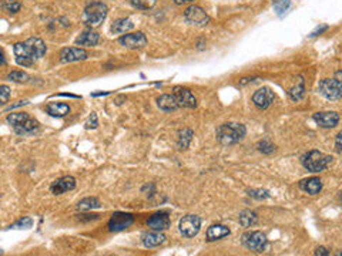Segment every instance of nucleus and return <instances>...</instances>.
I'll return each instance as SVG.
<instances>
[{
    "instance_id": "f257e3e1",
    "label": "nucleus",
    "mask_w": 342,
    "mask_h": 256,
    "mask_svg": "<svg viewBox=\"0 0 342 256\" xmlns=\"http://www.w3.org/2000/svg\"><path fill=\"white\" fill-rule=\"evenodd\" d=\"M47 51L44 41L39 37H30L26 41L16 43L13 47V53L16 56V63L23 67H30L34 61L40 60Z\"/></svg>"
},
{
    "instance_id": "f03ea898",
    "label": "nucleus",
    "mask_w": 342,
    "mask_h": 256,
    "mask_svg": "<svg viewBox=\"0 0 342 256\" xmlns=\"http://www.w3.org/2000/svg\"><path fill=\"white\" fill-rule=\"evenodd\" d=\"M245 134H247L245 127L238 123H225V124H221L215 131L217 141L221 145H234V144L240 142L242 138L245 137Z\"/></svg>"
},
{
    "instance_id": "7ed1b4c3",
    "label": "nucleus",
    "mask_w": 342,
    "mask_h": 256,
    "mask_svg": "<svg viewBox=\"0 0 342 256\" xmlns=\"http://www.w3.org/2000/svg\"><path fill=\"white\" fill-rule=\"evenodd\" d=\"M7 123L10 124L17 135H33L39 129V123L31 119L27 113H11L7 116Z\"/></svg>"
},
{
    "instance_id": "20e7f679",
    "label": "nucleus",
    "mask_w": 342,
    "mask_h": 256,
    "mask_svg": "<svg viewBox=\"0 0 342 256\" xmlns=\"http://www.w3.org/2000/svg\"><path fill=\"white\" fill-rule=\"evenodd\" d=\"M332 159L334 158L331 155H327L321 151L312 149L310 152H307L305 155H302L301 162L305 169H308L310 172H321L331 165Z\"/></svg>"
},
{
    "instance_id": "39448f33",
    "label": "nucleus",
    "mask_w": 342,
    "mask_h": 256,
    "mask_svg": "<svg viewBox=\"0 0 342 256\" xmlns=\"http://www.w3.org/2000/svg\"><path fill=\"white\" fill-rule=\"evenodd\" d=\"M107 13H109V7H107L106 3H103V1H93L90 4H87L86 9H84L83 23L87 24V26H90V27L99 26V24H101L106 20Z\"/></svg>"
},
{
    "instance_id": "423d86ee",
    "label": "nucleus",
    "mask_w": 342,
    "mask_h": 256,
    "mask_svg": "<svg viewBox=\"0 0 342 256\" xmlns=\"http://www.w3.org/2000/svg\"><path fill=\"white\" fill-rule=\"evenodd\" d=\"M241 242L248 251L261 254V252H264L265 247H267L268 241H267V237L260 231H251V232H245L242 235Z\"/></svg>"
},
{
    "instance_id": "0eeeda50",
    "label": "nucleus",
    "mask_w": 342,
    "mask_h": 256,
    "mask_svg": "<svg viewBox=\"0 0 342 256\" xmlns=\"http://www.w3.org/2000/svg\"><path fill=\"white\" fill-rule=\"evenodd\" d=\"M318 91L327 100L337 101L341 99L342 94V84L340 80L337 79H324L318 84Z\"/></svg>"
},
{
    "instance_id": "6e6552de",
    "label": "nucleus",
    "mask_w": 342,
    "mask_h": 256,
    "mask_svg": "<svg viewBox=\"0 0 342 256\" xmlns=\"http://www.w3.org/2000/svg\"><path fill=\"white\" fill-rule=\"evenodd\" d=\"M184 19L194 26H207L210 23V16L207 11L197 4H191L184 10Z\"/></svg>"
},
{
    "instance_id": "1a4fd4ad",
    "label": "nucleus",
    "mask_w": 342,
    "mask_h": 256,
    "mask_svg": "<svg viewBox=\"0 0 342 256\" xmlns=\"http://www.w3.org/2000/svg\"><path fill=\"white\" fill-rule=\"evenodd\" d=\"M178 228H180L182 237L194 238L195 235H198V232L201 229V218L197 215H185L180 221Z\"/></svg>"
},
{
    "instance_id": "9d476101",
    "label": "nucleus",
    "mask_w": 342,
    "mask_h": 256,
    "mask_svg": "<svg viewBox=\"0 0 342 256\" xmlns=\"http://www.w3.org/2000/svg\"><path fill=\"white\" fill-rule=\"evenodd\" d=\"M119 43L123 47H127V49H143L147 44V37H146V34L143 31L129 33V34L126 33L119 39Z\"/></svg>"
},
{
    "instance_id": "9b49d317",
    "label": "nucleus",
    "mask_w": 342,
    "mask_h": 256,
    "mask_svg": "<svg viewBox=\"0 0 342 256\" xmlns=\"http://www.w3.org/2000/svg\"><path fill=\"white\" fill-rule=\"evenodd\" d=\"M134 222V217L126 212H116L109 221V229L111 232H120L127 228H130Z\"/></svg>"
},
{
    "instance_id": "f8f14e48",
    "label": "nucleus",
    "mask_w": 342,
    "mask_h": 256,
    "mask_svg": "<svg viewBox=\"0 0 342 256\" xmlns=\"http://www.w3.org/2000/svg\"><path fill=\"white\" fill-rule=\"evenodd\" d=\"M172 96H174V99L177 101L178 107H184V109H194V107H197V99L194 97L191 90L185 89V87H175Z\"/></svg>"
},
{
    "instance_id": "ddd939ff",
    "label": "nucleus",
    "mask_w": 342,
    "mask_h": 256,
    "mask_svg": "<svg viewBox=\"0 0 342 256\" xmlns=\"http://www.w3.org/2000/svg\"><path fill=\"white\" fill-rule=\"evenodd\" d=\"M275 100V94L271 89L268 87H262V89L257 90L252 96V103L258 107L260 110H267Z\"/></svg>"
},
{
    "instance_id": "4468645a",
    "label": "nucleus",
    "mask_w": 342,
    "mask_h": 256,
    "mask_svg": "<svg viewBox=\"0 0 342 256\" xmlns=\"http://www.w3.org/2000/svg\"><path fill=\"white\" fill-rule=\"evenodd\" d=\"M314 121L322 128H334L340 123V114L335 111H322L314 114Z\"/></svg>"
},
{
    "instance_id": "2eb2a0df",
    "label": "nucleus",
    "mask_w": 342,
    "mask_h": 256,
    "mask_svg": "<svg viewBox=\"0 0 342 256\" xmlns=\"http://www.w3.org/2000/svg\"><path fill=\"white\" fill-rule=\"evenodd\" d=\"M87 51L81 47H66L60 51L59 57L61 63H74V61H83L87 59Z\"/></svg>"
},
{
    "instance_id": "dca6fc26",
    "label": "nucleus",
    "mask_w": 342,
    "mask_h": 256,
    "mask_svg": "<svg viewBox=\"0 0 342 256\" xmlns=\"http://www.w3.org/2000/svg\"><path fill=\"white\" fill-rule=\"evenodd\" d=\"M74 188H76V179L70 175H66V177H61L56 179L54 182H51L50 192L54 195H61L64 192L73 191Z\"/></svg>"
},
{
    "instance_id": "f3484780",
    "label": "nucleus",
    "mask_w": 342,
    "mask_h": 256,
    "mask_svg": "<svg viewBox=\"0 0 342 256\" xmlns=\"http://www.w3.org/2000/svg\"><path fill=\"white\" fill-rule=\"evenodd\" d=\"M147 225L153 231H166L169 229L171 225L170 217L167 212H157V214H153L149 221H147Z\"/></svg>"
},
{
    "instance_id": "a211bd4d",
    "label": "nucleus",
    "mask_w": 342,
    "mask_h": 256,
    "mask_svg": "<svg viewBox=\"0 0 342 256\" xmlns=\"http://www.w3.org/2000/svg\"><path fill=\"white\" fill-rule=\"evenodd\" d=\"M100 40V36L96 30L86 29L83 33H80V36L76 39V44L77 46H84V47H94Z\"/></svg>"
},
{
    "instance_id": "6ab92c4d",
    "label": "nucleus",
    "mask_w": 342,
    "mask_h": 256,
    "mask_svg": "<svg viewBox=\"0 0 342 256\" xmlns=\"http://www.w3.org/2000/svg\"><path fill=\"white\" fill-rule=\"evenodd\" d=\"M300 188L304 192H307L310 195H317V194H320V191L322 189V182L320 178L312 177L308 178V179H302L300 182Z\"/></svg>"
},
{
    "instance_id": "aec40b11",
    "label": "nucleus",
    "mask_w": 342,
    "mask_h": 256,
    "mask_svg": "<svg viewBox=\"0 0 342 256\" xmlns=\"http://www.w3.org/2000/svg\"><path fill=\"white\" fill-rule=\"evenodd\" d=\"M230 235V229L224 225H211V227L207 229V241L208 242H214V241H218L221 238H225Z\"/></svg>"
},
{
    "instance_id": "412c9836",
    "label": "nucleus",
    "mask_w": 342,
    "mask_h": 256,
    "mask_svg": "<svg viewBox=\"0 0 342 256\" xmlns=\"http://www.w3.org/2000/svg\"><path fill=\"white\" fill-rule=\"evenodd\" d=\"M164 242H166V237L161 234V231H153L143 237V244L146 248L160 247Z\"/></svg>"
},
{
    "instance_id": "4be33fe9",
    "label": "nucleus",
    "mask_w": 342,
    "mask_h": 256,
    "mask_svg": "<svg viewBox=\"0 0 342 256\" xmlns=\"http://www.w3.org/2000/svg\"><path fill=\"white\" fill-rule=\"evenodd\" d=\"M46 111L47 114H50L51 117H66L70 113V107L69 104L64 103H49L46 106Z\"/></svg>"
},
{
    "instance_id": "5701e85b",
    "label": "nucleus",
    "mask_w": 342,
    "mask_h": 256,
    "mask_svg": "<svg viewBox=\"0 0 342 256\" xmlns=\"http://www.w3.org/2000/svg\"><path fill=\"white\" fill-rule=\"evenodd\" d=\"M157 106H159V109L163 110V111H167V113L180 109L172 94H163V96H160L157 99Z\"/></svg>"
},
{
    "instance_id": "b1692460",
    "label": "nucleus",
    "mask_w": 342,
    "mask_h": 256,
    "mask_svg": "<svg viewBox=\"0 0 342 256\" xmlns=\"http://www.w3.org/2000/svg\"><path fill=\"white\" fill-rule=\"evenodd\" d=\"M134 27V23L130 19H117L113 24H111V33L113 34H123L127 33Z\"/></svg>"
},
{
    "instance_id": "393cba45",
    "label": "nucleus",
    "mask_w": 342,
    "mask_h": 256,
    "mask_svg": "<svg viewBox=\"0 0 342 256\" xmlns=\"http://www.w3.org/2000/svg\"><path fill=\"white\" fill-rule=\"evenodd\" d=\"M238 222H240V225H241V227H244V228L254 227V225L258 222V217H257V214H255V212H252V211H248V209H245V211L240 212Z\"/></svg>"
},
{
    "instance_id": "a878e982",
    "label": "nucleus",
    "mask_w": 342,
    "mask_h": 256,
    "mask_svg": "<svg viewBox=\"0 0 342 256\" xmlns=\"http://www.w3.org/2000/svg\"><path fill=\"white\" fill-rule=\"evenodd\" d=\"M100 201L97 199V198L94 197H89V198H84V199H81L80 202L77 204V209L79 211H83V212H86V211H91V209H97V208H100Z\"/></svg>"
},
{
    "instance_id": "bb28decb",
    "label": "nucleus",
    "mask_w": 342,
    "mask_h": 256,
    "mask_svg": "<svg viewBox=\"0 0 342 256\" xmlns=\"http://www.w3.org/2000/svg\"><path fill=\"white\" fill-rule=\"evenodd\" d=\"M304 91H305V87H304V80L302 77H298V81L295 83V86L290 89L288 94L294 101H298L304 97Z\"/></svg>"
},
{
    "instance_id": "cd10ccee",
    "label": "nucleus",
    "mask_w": 342,
    "mask_h": 256,
    "mask_svg": "<svg viewBox=\"0 0 342 256\" xmlns=\"http://www.w3.org/2000/svg\"><path fill=\"white\" fill-rule=\"evenodd\" d=\"M192 131L191 129H188V128H184V129H181L180 132H178V147H180V149H185V148H188V145H190V142H191L192 139Z\"/></svg>"
},
{
    "instance_id": "c85d7f7f",
    "label": "nucleus",
    "mask_w": 342,
    "mask_h": 256,
    "mask_svg": "<svg viewBox=\"0 0 342 256\" xmlns=\"http://www.w3.org/2000/svg\"><path fill=\"white\" fill-rule=\"evenodd\" d=\"M0 6L6 13H10V14L11 13H17L21 9V3L17 0H1Z\"/></svg>"
},
{
    "instance_id": "c756f323",
    "label": "nucleus",
    "mask_w": 342,
    "mask_h": 256,
    "mask_svg": "<svg viewBox=\"0 0 342 256\" xmlns=\"http://www.w3.org/2000/svg\"><path fill=\"white\" fill-rule=\"evenodd\" d=\"M131 6L139 10H150L156 6V0H129Z\"/></svg>"
},
{
    "instance_id": "7c9ffc66",
    "label": "nucleus",
    "mask_w": 342,
    "mask_h": 256,
    "mask_svg": "<svg viewBox=\"0 0 342 256\" xmlns=\"http://www.w3.org/2000/svg\"><path fill=\"white\" fill-rule=\"evenodd\" d=\"M272 6H274V10L277 11V14H278V16H282L287 10L290 9L291 1H290V0H274V1H272Z\"/></svg>"
},
{
    "instance_id": "2f4dec72",
    "label": "nucleus",
    "mask_w": 342,
    "mask_h": 256,
    "mask_svg": "<svg viewBox=\"0 0 342 256\" xmlns=\"http://www.w3.org/2000/svg\"><path fill=\"white\" fill-rule=\"evenodd\" d=\"M7 79L10 80V81H14V83H27L29 81V74L27 73H24V71H11L10 74L7 76Z\"/></svg>"
},
{
    "instance_id": "473e14b6",
    "label": "nucleus",
    "mask_w": 342,
    "mask_h": 256,
    "mask_svg": "<svg viewBox=\"0 0 342 256\" xmlns=\"http://www.w3.org/2000/svg\"><path fill=\"white\" fill-rule=\"evenodd\" d=\"M257 148H258V151H261L262 154H272V152H275V145L272 144L271 141H268V139L260 141Z\"/></svg>"
},
{
    "instance_id": "72a5a7b5",
    "label": "nucleus",
    "mask_w": 342,
    "mask_h": 256,
    "mask_svg": "<svg viewBox=\"0 0 342 256\" xmlns=\"http://www.w3.org/2000/svg\"><path fill=\"white\" fill-rule=\"evenodd\" d=\"M33 225V219L31 218H23L20 221H17L16 224H13L10 228H14V229H29Z\"/></svg>"
},
{
    "instance_id": "f704fd0d",
    "label": "nucleus",
    "mask_w": 342,
    "mask_h": 256,
    "mask_svg": "<svg viewBox=\"0 0 342 256\" xmlns=\"http://www.w3.org/2000/svg\"><path fill=\"white\" fill-rule=\"evenodd\" d=\"M248 195L255 199H267V198H270V192L265 189H251V191H248Z\"/></svg>"
},
{
    "instance_id": "c9c22d12",
    "label": "nucleus",
    "mask_w": 342,
    "mask_h": 256,
    "mask_svg": "<svg viewBox=\"0 0 342 256\" xmlns=\"http://www.w3.org/2000/svg\"><path fill=\"white\" fill-rule=\"evenodd\" d=\"M10 99V87L9 86H0V106L6 104Z\"/></svg>"
},
{
    "instance_id": "e433bc0d",
    "label": "nucleus",
    "mask_w": 342,
    "mask_h": 256,
    "mask_svg": "<svg viewBox=\"0 0 342 256\" xmlns=\"http://www.w3.org/2000/svg\"><path fill=\"white\" fill-rule=\"evenodd\" d=\"M97 126H99V123H97V116H96V113H91V116L89 117V120H87V123H86V128L90 129V128H96Z\"/></svg>"
},
{
    "instance_id": "4c0bfd02",
    "label": "nucleus",
    "mask_w": 342,
    "mask_h": 256,
    "mask_svg": "<svg viewBox=\"0 0 342 256\" xmlns=\"http://www.w3.org/2000/svg\"><path fill=\"white\" fill-rule=\"evenodd\" d=\"M317 256H328L330 255V252L327 251V248H317V251L314 252Z\"/></svg>"
},
{
    "instance_id": "58836bf2",
    "label": "nucleus",
    "mask_w": 342,
    "mask_h": 256,
    "mask_svg": "<svg viewBox=\"0 0 342 256\" xmlns=\"http://www.w3.org/2000/svg\"><path fill=\"white\" fill-rule=\"evenodd\" d=\"M341 138H342V134H338V135H337V141H335V151H337L338 154H341V151H342Z\"/></svg>"
},
{
    "instance_id": "ea45409f",
    "label": "nucleus",
    "mask_w": 342,
    "mask_h": 256,
    "mask_svg": "<svg viewBox=\"0 0 342 256\" xmlns=\"http://www.w3.org/2000/svg\"><path fill=\"white\" fill-rule=\"evenodd\" d=\"M328 29V26H322L321 29L318 27V29L315 30V31H312L311 33V37H315V36H318V34H321L322 31H325V30Z\"/></svg>"
},
{
    "instance_id": "a19ab883",
    "label": "nucleus",
    "mask_w": 342,
    "mask_h": 256,
    "mask_svg": "<svg viewBox=\"0 0 342 256\" xmlns=\"http://www.w3.org/2000/svg\"><path fill=\"white\" fill-rule=\"evenodd\" d=\"M190 1H194V0H174V3H175L177 6H180V4H184V3H190Z\"/></svg>"
},
{
    "instance_id": "79ce46f5",
    "label": "nucleus",
    "mask_w": 342,
    "mask_h": 256,
    "mask_svg": "<svg viewBox=\"0 0 342 256\" xmlns=\"http://www.w3.org/2000/svg\"><path fill=\"white\" fill-rule=\"evenodd\" d=\"M4 63H6V59H4V53L0 50V66H1V64H4Z\"/></svg>"
},
{
    "instance_id": "37998d69",
    "label": "nucleus",
    "mask_w": 342,
    "mask_h": 256,
    "mask_svg": "<svg viewBox=\"0 0 342 256\" xmlns=\"http://www.w3.org/2000/svg\"><path fill=\"white\" fill-rule=\"evenodd\" d=\"M1 254H3V251H1V249H0V255H1Z\"/></svg>"
}]
</instances>
